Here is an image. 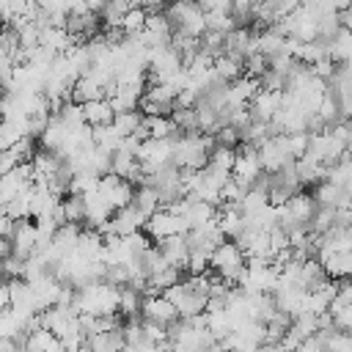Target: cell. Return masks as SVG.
<instances>
[{
    "mask_svg": "<svg viewBox=\"0 0 352 352\" xmlns=\"http://www.w3.org/2000/svg\"><path fill=\"white\" fill-rule=\"evenodd\" d=\"M72 308L88 316H116L118 314V286L107 280H91L74 289Z\"/></svg>",
    "mask_w": 352,
    "mask_h": 352,
    "instance_id": "6da1fadb",
    "label": "cell"
},
{
    "mask_svg": "<svg viewBox=\"0 0 352 352\" xmlns=\"http://www.w3.org/2000/svg\"><path fill=\"white\" fill-rule=\"evenodd\" d=\"M214 138L204 135V132H179L173 138V154H170V165H176L179 170H201L209 162V154L214 151Z\"/></svg>",
    "mask_w": 352,
    "mask_h": 352,
    "instance_id": "7a4b0ae2",
    "label": "cell"
},
{
    "mask_svg": "<svg viewBox=\"0 0 352 352\" xmlns=\"http://www.w3.org/2000/svg\"><path fill=\"white\" fill-rule=\"evenodd\" d=\"M170 30L176 33H184V36H192V38H201V33L206 30L204 25V11L195 0H173L162 8Z\"/></svg>",
    "mask_w": 352,
    "mask_h": 352,
    "instance_id": "3957f363",
    "label": "cell"
},
{
    "mask_svg": "<svg viewBox=\"0 0 352 352\" xmlns=\"http://www.w3.org/2000/svg\"><path fill=\"white\" fill-rule=\"evenodd\" d=\"M209 270L217 272L226 283H231L234 289L239 286V278L245 272V253L239 250V245L234 239H223L212 256H209Z\"/></svg>",
    "mask_w": 352,
    "mask_h": 352,
    "instance_id": "277c9868",
    "label": "cell"
},
{
    "mask_svg": "<svg viewBox=\"0 0 352 352\" xmlns=\"http://www.w3.org/2000/svg\"><path fill=\"white\" fill-rule=\"evenodd\" d=\"M140 231H143L148 239L162 242V239H168V236H184L190 228H187L184 217L173 214L170 209H157L154 214H148V220L143 223Z\"/></svg>",
    "mask_w": 352,
    "mask_h": 352,
    "instance_id": "5b68a950",
    "label": "cell"
},
{
    "mask_svg": "<svg viewBox=\"0 0 352 352\" xmlns=\"http://www.w3.org/2000/svg\"><path fill=\"white\" fill-rule=\"evenodd\" d=\"M261 162H258V148L256 146H248V143H242L239 148H236V160H234V170H231V176L242 184V187H253L258 179H261Z\"/></svg>",
    "mask_w": 352,
    "mask_h": 352,
    "instance_id": "8992f818",
    "label": "cell"
},
{
    "mask_svg": "<svg viewBox=\"0 0 352 352\" xmlns=\"http://www.w3.org/2000/svg\"><path fill=\"white\" fill-rule=\"evenodd\" d=\"M96 192H99V195L113 206V212H116V209H124V206L132 204L135 187H132L126 179L116 176V173H104V176H99V187H96Z\"/></svg>",
    "mask_w": 352,
    "mask_h": 352,
    "instance_id": "52a82bcc",
    "label": "cell"
},
{
    "mask_svg": "<svg viewBox=\"0 0 352 352\" xmlns=\"http://www.w3.org/2000/svg\"><path fill=\"white\" fill-rule=\"evenodd\" d=\"M305 154H311L314 160H319V162L327 168V165H336V162L346 154V148H344V143H338V140L324 129V132L308 135V151H305Z\"/></svg>",
    "mask_w": 352,
    "mask_h": 352,
    "instance_id": "ba28073f",
    "label": "cell"
},
{
    "mask_svg": "<svg viewBox=\"0 0 352 352\" xmlns=\"http://www.w3.org/2000/svg\"><path fill=\"white\" fill-rule=\"evenodd\" d=\"M140 319L157 322L162 327H170L173 322H179V311L170 300H165L162 294H146L140 302Z\"/></svg>",
    "mask_w": 352,
    "mask_h": 352,
    "instance_id": "9c48e42d",
    "label": "cell"
},
{
    "mask_svg": "<svg viewBox=\"0 0 352 352\" xmlns=\"http://www.w3.org/2000/svg\"><path fill=\"white\" fill-rule=\"evenodd\" d=\"M258 162H261V170L264 173H278L289 160L286 154V143H283V135H270L261 146H258Z\"/></svg>",
    "mask_w": 352,
    "mask_h": 352,
    "instance_id": "30bf717a",
    "label": "cell"
},
{
    "mask_svg": "<svg viewBox=\"0 0 352 352\" xmlns=\"http://www.w3.org/2000/svg\"><path fill=\"white\" fill-rule=\"evenodd\" d=\"M11 253L16 258H30L36 253V223L33 220H16L11 228Z\"/></svg>",
    "mask_w": 352,
    "mask_h": 352,
    "instance_id": "8fae6325",
    "label": "cell"
},
{
    "mask_svg": "<svg viewBox=\"0 0 352 352\" xmlns=\"http://www.w3.org/2000/svg\"><path fill=\"white\" fill-rule=\"evenodd\" d=\"M316 261L322 264L324 275L330 280H349L352 278V253H316Z\"/></svg>",
    "mask_w": 352,
    "mask_h": 352,
    "instance_id": "7c38bea8",
    "label": "cell"
},
{
    "mask_svg": "<svg viewBox=\"0 0 352 352\" xmlns=\"http://www.w3.org/2000/svg\"><path fill=\"white\" fill-rule=\"evenodd\" d=\"M214 220H217V226H220V231H223L226 239H236L248 228L239 204H223V206H217V217Z\"/></svg>",
    "mask_w": 352,
    "mask_h": 352,
    "instance_id": "4fadbf2b",
    "label": "cell"
},
{
    "mask_svg": "<svg viewBox=\"0 0 352 352\" xmlns=\"http://www.w3.org/2000/svg\"><path fill=\"white\" fill-rule=\"evenodd\" d=\"M63 344L55 338V333L52 330H47V327H33V330H28L25 333V338L19 341V349L22 352H58Z\"/></svg>",
    "mask_w": 352,
    "mask_h": 352,
    "instance_id": "5bb4252c",
    "label": "cell"
},
{
    "mask_svg": "<svg viewBox=\"0 0 352 352\" xmlns=\"http://www.w3.org/2000/svg\"><path fill=\"white\" fill-rule=\"evenodd\" d=\"M82 204H85V226L88 228H99V226H104L113 217V206L99 192L82 195Z\"/></svg>",
    "mask_w": 352,
    "mask_h": 352,
    "instance_id": "9a60e30c",
    "label": "cell"
},
{
    "mask_svg": "<svg viewBox=\"0 0 352 352\" xmlns=\"http://www.w3.org/2000/svg\"><path fill=\"white\" fill-rule=\"evenodd\" d=\"M160 253L165 256L168 267H176V270H187V258H190V248L184 242V236H168L162 242H157Z\"/></svg>",
    "mask_w": 352,
    "mask_h": 352,
    "instance_id": "2e32d148",
    "label": "cell"
},
{
    "mask_svg": "<svg viewBox=\"0 0 352 352\" xmlns=\"http://www.w3.org/2000/svg\"><path fill=\"white\" fill-rule=\"evenodd\" d=\"M143 91H146V88H138V85H116V88H113V94L107 96V102H110V107H113L116 113L138 110Z\"/></svg>",
    "mask_w": 352,
    "mask_h": 352,
    "instance_id": "e0dca14e",
    "label": "cell"
},
{
    "mask_svg": "<svg viewBox=\"0 0 352 352\" xmlns=\"http://www.w3.org/2000/svg\"><path fill=\"white\" fill-rule=\"evenodd\" d=\"M121 327H124V324H121ZM121 327H118V330H107V333L88 336L85 349H88V352H124V349H126V341H124Z\"/></svg>",
    "mask_w": 352,
    "mask_h": 352,
    "instance_id": "ac0fdd59",
    "label": "cell"
},
{
    "mask_svg": "<svg viewBox=\"0 0 352 352\" xmlns=\"http://www.w3.org/2000/svg\"><path fill=\"white\" fill-rule=\"evenodd\" d=\"M113 116H116V110L110 107L107 99H94V102L82 104V118L88 126H107V124H113Z\"/></svg>",
    "mask_w": 352,
    "mask_h": 352,
    "instance_id": "d6986e66",
    "label": "cell"
},
{
    "mask_svg": "<svg viewBox=\"0 0 352 352\" xmlns=\"http://www.w3.org/2000/svg\"><path fill=\"white\" fill-rule=\"evenodd\" d=\"M140 129L146 132V138H154V140L176 138V135H179V129H176L173 121H170V116H143Z\"/></svg>",
    "mask_w": 352,
    "mask_h": 352,
    "instance_id": "ffe728a7",
    "label": "cell"
},
{
    "mask_svg": "<svg viewBox=\"0 0 352 352\" xmlns=\"http://www.w3.org/2000/svg\"><path fill=\"white\" fill-rule=\"evenodd\" d=\"M182 283H184V280H182ZM206 300H209V297H204V294H198V292H190V289L184 286L182 297L176 300L179 319H192V316H201V314L206 311Z\"/></svg>",
    "mask_w": 352,
    "mask_h": 352,
    "instance_id": "44dd1931",
    "label": "cell"
},
{
    "mask_svg": "<svg viewBox=\"0 0 352 352\" xmlns=\"http://www.w3.org/2000/svg\"><path fill=\"white\" fill-rule=\"evenodd\" d=\"M322 280H327V275H324V270H322V264H319L316 258L300 261V272H297V286H300V289L311 292V289H316Z\"/></svg>",
    "mask_w": 352,
    "mask_h": 352,
    "instance_id": "7402d4cb",
    "label": "cell"
},
{
    "mask_svg": "<svg viewBox=\"0 0 352 352\" xmlns=\"http://www.w3.org/2000/svg\"><path fill=\"white\" fill-rule=\"evenodd\" d=\"M94 99H104V91H102L91 77H77V80H74V85H72L69 102L85 104V102H94Z\"/></svg>",
    "mask_w": 352,
    "mask_h": 352,
    "instance_id": "603a6c76",
    "label": "cell"
},
{
    "mask_svg": "<svg viewBox=\"0 0 352 352\" xmlns=\"http://www.w3.org/2000/svg\"><path fill=\"white\" fill-rule=\"evenodd\" d=\"M346 198H349V195H346L338 184H333V182H319L316 190H314L316 206H330V209H336V206H341Z\"/></svg>",
    "mask_w": 352,
    "mask_h": 352,
    "instance_id": "cb8c5ba5",
    "label": "cell"
},
{
    "mask_svg": "<svg viewBox=\"0 0 352 352\" xmlns=\"http://www.w3.org/2000/svg\"><path fill=\"white\" fill-rule=\"evenodd\" d=\"M322 352H352V333L344 330H322L316 333Z\"/></svg>",
    "mask_w": 352,
    "mask_h": 352,
    "instance_id": "d4e9b609",
    "label": "cell"
},
{
    "mask_svg": "<svg viewBox=\"0 0 352 352\" xmlns=\"http://www.w3.org/2000/svg\"><path fill=\"white\" fill-rule=\"evenodd\" d=\"M256 52H261L264 58H272V55L286 52V36L275 33L272 28H267V30L258 33V38H256Z\"/></svg>",
    "mask_w": 352,
    "mask_h": 352,
    "instance_id": "484cf974",
    "label": "cell"
},
{
    "mask_svg": "<svg viewBox=\"0 0 352 352\" xmlns=\"http://www.w3.org/2000/svg\"><path fill=\"white\" fill-rule=\"evenodd\" d=\"M214 74L223 82H234V80H239L245 74V69H242V60L239 58H231V55L223 52V55L214 58Z\"/></svg>",
    "mask_w": 352,
    "mask_h": 352,
    "instance_id": "4316f807",
    "label": "cell"
},
{
    "mask_svg": "<svg viewBox=\"0 0 352 352\" xmlns=\"http://www.w3.org/2000/svg\"><path fill=\"white\" fill-rule=\"evenodd\" d=\"M132 206H135V209H140L146 217H148V214H154V212L160 209V195H157V190H154L151 184H140V187H135Z\"/></svg>",
    "mask_w": 352,
    "mask_h": 352,
    "instance_id": "83f0119b",
    "label": "cell"
},
{
    "mask_svg": "<svg viewBox=\"0 0 352 352\" xmlns=\"http://www.w3.org/2000/svg\"><path fill=\"white\" fill-rule=\"evenodd\" d=\"M140 302H143V292L135 286H118V311L124 316H138L140 314Z\"/></svg>",
    "mask_w": 352,
    "mask_h": 352,
    "instance_id": "f1b7e54d",
    "label": "cell"
},
{
    "mask_svg": "<svg viewBox=\"0 0 352 352\" xmlns=\"http://www.w3.org/2000/svg\"><path fill=\"white\" fill-rule=\"evenodd\" d=\"M140 121H143L140 110H126V113H116V116H113V129H116V132H118L121 138H132V135L138 132Z\"/></svg>",
    "mask_w": 352,
    "mask_h": 352,
    "instance_id": "f546056e",
    "label": "cell"
},
{
    "mask_svg": "<svg viewBox=\"0 0 352 352\" xmlns=\"http://www.w3.org/2000/svg\"><path fill=\"white\" fill-rule=\"evenodd\" d=\"M60 212H63V220L66 223H85V204H82V195H63L60 198Z\"/></svg>",
    "mask_w": 352,
    "mask_h": 352,
    "instance_id": "4dcf8cb0",
    "label": "cell"
},
{
    "mask_svg": "<svg viewBox=\"0 0 352 352\" xmlns=\"http://www.w3.org/2000/svg\"><path fill=\"white\" fill-rule=\"evenodd\" d=\"M204 25H206V30H217L223 36L236 28V22L228 11H204Z\"/></svg>",
    "mask_w": 352,
    "mask_h": 352,
    "instance_id": "1f68e13d",
    "label": "cell"
},
{
    "mask_svg": "<svg viewBox=\"0 0 352 352\" xmlns=\"http://www.w3.org/2000/svg\"><path fill=\"white\" fill-rule=\"evenodd\" d=\"M146 16H148V11H146V8L132 6V8L124 14V19H121V30H124L126 36L140 33V30H143V25H146Z\"/></svg>",
    "mask_w": 352,
    "mask_h": 352,
    "instance_id": "d6a6232c",
    "label": "cell"
},
{
    "mask_svg": "<svg viewBox=\"0 0 352 352\" xmlns=\"http://www.w3.org/2000/svg\"><path fill=\"white\" fill-rule=\"evenodd\" d=\"M283 143H286V154H289V160H300V157L308 151V132H292V135H283Z\"/></svg>",
    "mask_w": 352,
    "mask_h": 352,
    "instance_id": "836d02e7",
    "label": "cell"
},
{
    "mask_svg": "<svg viewBox=\"0 0 352 352\" xmlns=\"http://www.w3.org/2000/svg\"><path fill=\"white\" fill-rule=\"evenodd\" d=\"M245 192H248V187H242V184L231 176V179L220 187V206H223V204H239V201L245 198Z\"/></svg>",
    "mask_w": 352,
    "mask_h": 352,
    "instance_id": "e575fe53",
    "label": "cell"
},
{
    "mask_svg": "<svg viewBox=\"0 0 352 352\" xmlns=\"http://www.w3.org/2000/svg\"><path fill=\"white\" fill-rule=\"evenodd\" d=\"M212 138H214L217 146H228V148H236V146H239V129H234V126H228V124L220 126Z\"/></svg>",
    "mask_w": 352,
    "mask_h": 352,
    "instance_id": "d590c367",
    "label": "cell"
},
{
    "mask_svg": "<svg viewBox=\"0 0 352 352\" xmlns=\"http://www.w3.org/2000/svg\"><path fill=\"white\" fill-rule=\"evenodd\" d=\"M201 11H228L231 14V0H195Z\"/></svg>",
    "mask_w": 352,
    "mask_h": 352,
    "instance_id": "8d00e7d4",
    "label": "cell"
},
{
    "mask_svg": "<svg viewBox=\"0 0 352 352\" xmlns=\"http://www.w3.org/2000/svg\"><path fill=\"white\" fill-rule=\"evenodd\" d=\"M6 308H11V292H8V280L0 278V314Z\"/></svg>",
    "mask_w": 352,
    "mask_h": 352,
    "instance_id": "74e56055",
    "label": "cell"
},
{
    "mask_svg": "<svg viewBox=\"0 0 352 352\" xmlns=\"http://www.w3.org/2000/svg\"><path fill=\"white\" fill-rule=\"evenodd\" d=\"M11 228H14V220H11V217L6 214V209L0 206V236L8 239V236H11Z\"/></svg>",
    "mask_w": 352,
    "mask_h": 352,
    "instance_id": "f35d334b",
    "label": "cell"
},
{
    "mask_svg": "<svg viewBox=\"0 0 352 352\" xmlns=\"http://www.w3.org/2000/svg\"><path fill=\"white\" fill-rule=\"evenodd\" d=\"M294 352H322V344H319V338L314 336V338H305Z\"/></svg>",
    "mask_w": 352,
    "mask_h": 352,
    "instance_id": "ab89813d",
    "label": "cell"
},
{
    "mask_svg": "<svg viewBox=\"0 0 352 352\" xmlns=\"http://www.w3.org/2000/svg\"><path fill=\"white\" fill-rule=\"evenodd\" d=\"M338 19H341V28L352 33V6H349V8H344V11H338Z\"/></svg>",
    "mask_w": 352,
    "mask_h": 352,
    "instance_id": "60d3db41",
    "label": "cell"
},
{
    "mask_svg": "<svg viewBox=\"0 0 352 352\" xmlns=\"http://www.w3.org/2000/svg\"><path fill=\"white\" fill-rule=\"evenodd\" d=\"M0 352H22V349H19V341H14V338H0Z\"/></svg>",
    "mask_w": 352,
    "mask_h": 352,
    "instance_id": "b9f144b4",
    "label": "cell"
},
{
    "mask_svg": "<svg viewBox=\"0 0 352 352\" xmlns=\"http://www.w3.org/2000/svg\"><path fill=\"white\" fill-rule=\"evenodd\" d=\"M6 256H11V239H6V236H0V261H3Z\"/></svg>",
    "mask_w": 352,
    "mask_h": 352,
    "instance_id": "7bdbcfd3",
    "label": "cell"
},
{
    "mask_svg": "<svg viewBox=\"0 0 352 352\" xmlns=\"http://www.w3.org/2000/svg\"><path fill=\"white\" fill-rule=\"evenodd\" d=\"M330 3H333V8H336V11H344V8H349V6H352V0H330Z\"/></svg>",
    "mask_w": 352,
    "mask_h": 352,
    "instance_id": "ee69618b",
    "label": "cell"
},
{
    "mask_svg": "<svg viewBox=\"0 0 352 352\" xmlns=\"http://www.w3.org/2000/svg\"><path fill=\"white\" fill-rule=\"evenodd\" d=\"M256 352H283V349H280L278 344H261V346H258Z\"/></svg>",
    "mask_w": 352,
    "mask_h": 352,
    "instance_id": "f6af8a7d",
    "label": "cell"
}]
</instances>
